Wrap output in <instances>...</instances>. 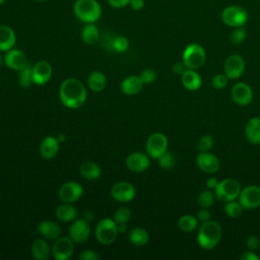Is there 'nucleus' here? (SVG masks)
I'll return each mask as SVG.
<instances>
[{
    "label": "nucleus",
    "mask_w": 260,
    "mask_h": 260,
    "mask_svg": "<svg viewBox=\"0 0 260 260\" xmlns=\"http://www.w3.org/2000/svg\"><path fill=\"white\" fill-rule=\"evenodd\" d=\"M87 91L84 84L77 78H66L59 88L61 103L69 109H78L86 101Z\"/></svg>",
    "instance_id": "nucleus-1"
},
{
    "label": "nucleus",
    "mask_w": 260,
    "mask_h": 260,
    "mask_svg": "<svg viewBox=\"0 0 260 260\" xmlns=\"http://www.w3.org/2000/svg\"><path fill=\"white\" fill-rule=\"evenodd\" d=\"M222 237V230L218 222L207 220L201 222L197 233V243L203 250H211L215 248Z\"/></svg>",
    "instance_id": "nucleus-2"
},
{
    "label": "nucleus",
    "mask_w": 260,
    "mask_h": 260,
    "mask_svg": "<svg viewBox=\"0 0 260 260\" xmlns=\"http://www.w3.org/2000/svg\"><path fill=\"white\" fill-rule=\"evenodd\" d=\"M73 13L83 23H94L101 18L103 8L98 0H76Z\"/></svg>",
    "instance_id": "nucleus-3"
},
{
    "label": "nucleus",
    "mask_w": 260,
    "mask_h": 260,
    "mask_svg": "<svg viewBox=\"0 0 260 260\" xmlns=\"http://www.w3.org/2000/svg\"><path fill=\"white\" fill-rule=\"evenodd\" d=\"M118 224L110 217H105L101 219L94 229V235L96 240L105 246L113 244L118 237Z\"/></svg>",
    "instance_id": "nucleus-4"
},
{
    "label": "nucleus",
    "mask_w": 260,
    "mask_h": 260,
    "mask_svg": "<svg viewBox=\"0 0 260 260\" xmlns=\"http://www.w3.org/2000/svg\"><path fill=\"white\" fill-rule=\"evenodd\" d=\"M182 61L188 69L197 70L201 68L206 61V53L204 48L196 43L189 44L183 52Z\"/></svg>",
    "instance_id": "nucleus-5"
},
{
    "label": "nucleus",
    "mask_w": 260,
    "mask_h": 260,
    "mask_svg": "<svg viewBox=\"0 0 260 260\" xmlns=\"http://www.w3.org/2000/svg\"><path fill=\"white\" fill-rule=\"evenodd\" d=\"M241 190V184L238 180L226 178L218 182L216 188L214 189V194L216 199L225 203L232 200H236L239 197Z\"/></svg>",
    "instance_id": "nucleus-6"
},
{
    "label": "nucleus",
    "mask_w": 260,
    "mask_h": 260,
    "mask_svg": "<svg viewBox=\"0 0 260 260\" xmlns=\"http://www.w3.org/2000/svg\"><path fill=\"white\" fill-rule=\"evenodd\" d=\"M221 20L231 27L243 26L248 21V12L242 6L230 5L222 10Z\"/></svg>",
    "instance_id": "nucleus-7"
},
{
    "label": "nucleus",
    "mask_w": 260,
    "mask_h": 260,
    "mask_svg": "<svg viewBox=\"0 0 260 260\" xmlns=\"http://www.w3.org/2000/svg\"><path fill=\"white\" fill-rule=\"evenodd\" d=\"M168 138L160 132H154L150 134L145 142L146 153L151 158L157 159L162 153L168 150Z\"/></svg>",
    "instance_id": "nucleus-8"
},
{
    "label": "nucleus",
    "mask_w": 260,
    "mask_h": 260,
    "mask_svg": "<svg viewBox=\"0 0 260 260\" xmlns=\"http://www.w3.org/2000/svg\"><path fill=\"white\" fill-rule=\"evenodd\" d=\"M238 201L244 209H256L260 206V187L257 185H249L241 190Z\"/></svg>",
    "instance_id": "nucleus-9"
},
{
    "label": "nucleus",
    "mask_w": 260,
    "mask_h": 260,
    "mask_svg": "<svg viewBox=\"0 0 260 260\" xmlns=\"http://www.w3.org/2000/svg\"><path fill=\"white\" fill-rule=\"evenodd\" d=\"M90 236V225L85 218H78L72 221L69 228V238L74 244L85 243Z\"/></svg>",
    "instance_id": "nucleus-10"
},
{
    "label": "nucleus",
    "mask_w": 260,
    "mask_h": 260,
    "mask_svg": "<svg viewBox=\"0 0 260 260\" xmlns=\"http://www.w3.org/2000/svg\"><path fill=\"white\" fill-rule=\"evenodd\" d=\"M223 71L229 79L240 78L245 71L244 58L239 54L230 55L224 61Z\"/></svg>",
    "instance_id": "nucleus-11"
},
{
    "label": "nucleus",
    "mask_w": 260,
    "mask_h": 260,
    "mask_svg": "<svg viewBox=\"0 0 260 260\" xmlns=\"http://www.w3.org/2000/svg\"><path fill=\"white\" fill-rule=\"evenodd\" d=\"M83 194V188L82 186L74 181L66 182L64 183L59 191H58V197L62 202L65 203H74L78 201Z\"/></svg>",
    "instance_id": "nucleus-12"
},
{
    "label": "nucleus",
    "mask_w": 260,
    "mask_h": 260,
    "mask_svg": "<svg viewBox=\"0 0 260 260\" xmlns=\"http://www.w3.org/2000/svg\"><path fill=\"white\" fill-rule=\"evenodd\" d=\"M74 251V242L69 237H59L52 247V255L56 260L69 259Z\"/></svg>",
    "instance_id": "nucleus-13"
},
{
    "label": "nucleus",
    "mask_w": 260,
    "mask_h": 260,
    "mask_svg": "<svg viewBox=\"0 0 260 260\" xmlns=\"http://www.w3.org/2000/svg\"><path fill=\"white\" fill-rule=\"evenodd\" d=\"M135 187L129 182L120 181L111 188V195L118 202H129L135 197Z\"/></svg>",
    "instance_id": "nucleus-14"
},
{
    "label": "nucleus",
    "mask_w": 260,
    "mask_h": 260,
    "mask_svg": "<svg viewBox=\"0 0 260 260\" xmlns=\"http://www.w3.org/2000/svg\"><path fill=\"white\" fill-rule=\"evenodd\" d=\"M233 101L241 107H246L251 104L253 100L252 88L245 82H237L233 85L231 90Z\"/></svg>",
    "instance_id": "nucleus-15"
},
{
    "label": "nucleus",
    "mask_w": 260,
    "mask_h": 260,
    "mask_svg": "<svg viewBox=\"0 0 260 260\" xmlns=\"http://www.w3.org/2000/svg\"><path fill=\"white\" fill-rule=\"evenodd\" d=\"M125 164L129 171L134 173H141L148 169L150 166V159L147 153L135 151L126 157Z\"/></svg>",
    "instance_id": "nucleus-16"
},
{
    "label": "nucleus",
    "mask_w": 260,
    "mask_h": 260,
    "mask_svg": "<svg viewBox=\"0 0 260 260\" xmlns=\"http://www.w3.org/2000/svg\"><path fill=\"white\" fill-rule=\"evenodd\" d=\"M196 164L198 168L206 174H214L220 167L217 156L209 151H200L196 156Z\"/></svg>",
    "instance_id": "nucleus-17"
},
{
    "label": "nucleus",
    "mask_w": 260,
    "mask_h": 260,
    "mask_svg": "<svg viewBox=\"0 0 260 260\" xmlns=\"http://www.w3.org/2000/svg\"><path fill=\"white\" fill-rule=\"evenodd\" d=\"M4 63L9 69H12L15 71L21 70L28 64L25 54L22 51L14 48L5 52Z\"/></svg>",
    "instance_id": "nucleus-18"
},
{
    "label": "nucleus",
    "mask_w": 260,
    "mask_h": 260,
    "mask_svg": "<svg viewBox=\"0 0 260 260\" xmlns=\"http://www.w3.org/2000/svg\"><path fill=\"white\" fill-rule=\"evenodd\" d=\"M53 69L48 61L42 60L32 66V82L37 85L46 84L52 77Z\"/></svg>",
    "instance_id": "nucleus-19"
},
{
    "label": "nucleus",
    "mask_w": 260,
    "mask_h": 260,
    "mask_svg": "<svg viewBox=\"0 0 260 260\" xmlns=\"http://www.w3.org/2000/svg\"><path fill=\"white\" fill-rule=\"evenodd\" d=\"M59 140L55 136H46L40 144V153L45 159L54 158L59 151Z\"/></svg>",
    "instance_id": "nucleus-20"
},
{
    "label": "nucleus",
    "mask_w": 260,
    "mask_h": 260,
    "mask_svg": "<svg viewBox=\"0 0 260 260\" xmlns=\"http://www.w3.org/2000/svg\"><path fill=\"white\" fill-rule=\"evenodd\" d=\"M144 83L139 75H129L121 82V91L126 95H134L141 91Z\"/></svg>",
    "instance_id": "nucleus-21"
},
{
    "label": "nucleus",
    "mask_w": 260,
    "mask_h": 260,
    "mask_svg": "<svg viewBox=\"0 0 260 260\" xmlns=\"http://www.w3.org/2000/svg\"><path fill=\"white\" fill-rule=\"evenodd\" d=\"M39 234L46 240L55 241L59 237H61V228L58 223L52 220H43L38 225Z\"/></svg>",
    "instance_id": "nucleus-22"
},
{
    "label": "nucleus",
    "mask_w": 260,
    "mask_h": 260,
    "mask_svg": "<svg viewBox=\"0 0 260 260\" xmlns=\"http://www.w3.org/2000/svg\"><path fill=\"white\" fill-rule=\"evenodd\" d=\"M16 35L14 29L7 24H0V52H7L14 48Z\"/></svg>",
    "instance_id": "nucleus-23"
},
{
    "label": "nucleus",
    "mask_w": 260,
    "mask_h": 260,
    "mask_svg": "<svg viewBox=\"0 0 260 260\" xmlns=\"http://www.w3.org/2000/svg\"><path fill=\"white\" fill-rule=\"evenodd\" d=\"M245 136L254 145L260 144V118L253 117L248 120L245 126Z\"/></svg>",
    "instance_id": "nucleus-24"
},
{
    "label": "nucleus",
    "mask_w": 260,
    "mask_h": 260,
    "mask_svg": "<svg viewBox=\"0 0 260 260\" xmlns=\"http://www.w3.org/2000/svg\"><path fill=\"white\" fill-rule=\"evenodd\" d=\"M30 253L36 260H47L52 254V249L45 239H37L31 244Z\"/></svg>",
    "instance_id": "nucleus-25"
},
{
    "label": "nucleus",
    "mask_w": 260,
    "mask_h": 260,
    "mask_svg": "<svg viewBox=\"0 0 260 260\" xmlns=\"http://www.w3.org/2000/svg\"><path fill=\"white\" fill-rule=\"evenodd\" d=\"M181 80L184 87L191 91L199 89L202 83L201 76L196 72V70L188 69V68L181 75Z\"/></svg>",
    "instance_id": "nucleus-26"
},
{
    "label": "nucleus",
    "mask_w": 260,
    "mask_h": 260,
    "mask_svg": "<svg viewBox=\"0 0 260 260\" xmlns=\"http://www.w3.org/2000/svg\"><path fill=\"white\" fill-rule=\"evenodd\" d=\"M55 214L59 220H61L63 222H70V221H73L74 219H76L78 211L72 205V203L63 202V204H60L56 207Z\"/></svg>",
    "instance_id": "nucleus-27"
},
{
    "label": "nucleus",
    "mask_w": 260,
    "mask_h": 260,
    "mask_svg": "<svg viewBox=\"0 0 260 260\" xmlns=\"http://www.w3.org/2000/svg\"><path fill=\"white\" fill-rule=\"evenodd\" d=\"M79 173L82 178H84L88 181H92V180H96L101 177L102 169L96 162L88 160V161H84L81 164V166L79 168Z\"/></svg>",
    "instance_id": "nucleus-28"
},
{
    "label": "nucleus",
    "mask_w": 260,
    "mask_h": 260,
    "mask_svg": "<svg viewBox=\"0 0 260 260\" xmlns=\"http://www.w3.org/2000/svg\"><path fill=\"white\" fill-rule=\"evenodd\" d=\"M107 84V78L102 71H92L87 77V85L89 89L94 92H101L105 89Z\"/></svg>",
    "instance_id": "nucleus-29"
},
{
    "label": "nucleus",
    "mask_w": 260,
    "mask_h": 260,
    "mask_svg": "<svg viewBox=\"0 0 260 260\" xmlns=\"http://www.w3.org/2000/svg\"><path fill=\"white\" fill-rule=\"evenodd\" d=\"M81 40L86 45H94L100 40V30L94 23H85L81 29Z\"/></svg>",
    "instance_id": "nucleus-30"
},
{
    "label": "nucleus",
    "mask_w": 260,
    "mask_h": 260,
    "mask_svg": "<svg viewBox=\"0 0 260 260\" xmlns=\"http://www.w3.org/2000/svg\"><path fill=\"white\" fill-rule=\"evenodd\" d=\"M128 238H129L130 243L137 247L145 246L149 241V235H148L147 231L140 226L133 228L130 231Z\"/></svg>",
    "instance_id": "nucleus-31"
},
{
    "label": "nucleus",
    "mask_w": 260,
    "mask_h": 260,
    "mask_svg": "<svg viewBox=\"0 0 260 260\" xmlns=\"http://www.w3.org/2000/svg\"><path fill=\"white\" fill-rule=\"evenodd\" d=\"M198 226V219L192 214H184L178 219V228L185 233H191Z\"/></svg>",
    "instance_id": "nucleus-32"
},
{
    "label": "nucleus",
    "mask_w": 260,
    "mask_h": 260,
    "mask_svg": "<svg viewBox=\"0 0 260 260\" xmlns=\"http://www.w3.org/2000/svg\"><path fill=\"white\" fill-rule=\"evenodd\" d=\"M215 198V194L212 192V190H204L199 193L197 197V203L202 208H209L214 204Z\"/></svg>",
    "instance_id": "nucleus-33"
},
{
    "label": "nucleus",
    "mask_w": 260,
    "mask_h": 260,
    "mask_svg": "<svg viewBox=\"0 0 260 260\" xmlns=\"http://www.w3.org/2000/svg\"><path fill=\"white\" fill-rule=\"evenodd\" d=\"M18 83L23 88L29 87L34 83L32 82V67L29 64H27L24 68L19 70Z\"/></svg>",
    "instance_id": "nucleus-34"
},
{
    "label": "nucleus",
    "mask_w": 260,
    "mask_h": 260,
    "mask_svg": "<svg viewBox=\"0 0 260 260\" xmlns=\"http://www.w3.org/2000/svg\"><path fill=\"white\" fill-rule=\"evenodd\" d=\"M223 209H224V213L232 218L239 217L244 211V207L241 205L239 201H236V200L225 202Z\"/></svg>",
    "instance_id": "nucleus-35"
},
{
    "label": "nucleus",
    "mask_w": 260,
    "mask_h": 260,
    "mask_svg": "<svg viewBox=\"0 0 260 260\" xmlns=\"http://www.w3.org/2000/svg\"><path fill=\"white\" fill-rule=\"evenodd\" d=\"M111 49L117 53H124L129 48V41L124 36H116L111 40Z\"/></svg>",
    "instance_id": "nucleus-36"
},
{
    "label": "nucleus",
    "mask_w": 260,
    "mask_h": 260,
    "mask_svg": "<svg viewBox=\"0 0 260 260\" xmlns=\"http://www.w3.org/2000/svg\"><path fill=\"white\" fill-rule=\"evenodd\" d=\"M158 165L160 168L165 169V170H170L172 168H174V166L177 162V157L176 155L171 152V151H166L165 153H162L158 158Z\"/></svg>",
    "instance_id": "nucleus-37"
},
{
    "label": "nucleus",
    "mask_w": 260,
    "mask_h": 260,
    "mask_svg": "<svg viewBox=\"0 0 260 260\" xmlns=\"http://www.w3.org/2000/svg\"><path fill=\"white\" fill-rule=\"evenodd\" d=\"M131 218V210L126 206L119 207L113 216V219L117 223H127Z\"/></svg>",
    "instance_id": "nucleus-38"
},
{
    "label": "nucleus",
    "mask_w": 260,
    "mask_h": 260,
    "mask_svg": "<svg viewBox=\"0 0 260 260\" xmlns=\"http://www.w3.org/2000/svg\"><path fill=\"white\" fill-rule=\"evenodd\" d=\"M246 39V30L243 28V26H238L234 27L231 36H230V41L233 45H240L242 44Z\"/></svg>",
    "instance_id": "nucleus-39"
},
{
    "label": "nucleus",
    "mask_w": 260,
    "mask_h": 260,
    "mask_svg": "<svg viewBox=\"0 0 260 260\" xmlns=\"http://www.w3.org/2000/svg\"><path fill=\"white\" fill-rule=\"evenodd\" d=\"M199 151H209L213 146V138L212 136L206 134L199 138L197 143Z\"/></svg>",
    "instance_id": "nucleus-40"
},
{
    "label": "nucleus",
    "mask_w": 260,
    "mask_h": 260,
    "mask_svg": "<svg viewBox=\"0 0 260 260\" xmlns=\"http://www.w3.org/2000/svg\"><path fill=\"white\" fill-rule=\"evenodd\" d=\"M229 77L224 73H218L213 76L211 84L215 89H222L228 85Z\"/></svg>",
    "instance_id": "nucleus-41"
},
{
    "label": "nucleus",
    "mask_w": 260,
    "mask_h": 260,
    "mask_svg": "<svg viewBox=\"0 0 260 260\" xmlns=\"http://www.w3.org/2000/svg\"><path fill=\"white\" fill-rule=\"evenodd\" d=\"M139 76L144 84H150L156 79V72L151 68H145L140 72Z\"/></svg>",
    "instance_id": "nucleus-42"
},
{
    "label": "nucleus",
    "mask_w": 260,
    "mask_h": 260,
    "mask_svg": "<svg viewBox=\"0 0 260 260\" xmlns=\"http://www.w3.org/2000/svg\"><path fill=\"white\" fill-rule=\"evenodd\" d=\"M78 259H80V260H99L100 255L94 250L86 249L79 253Z\"/></svg>",
    "instance_id": "nucleus-43"
},
{
    "label": "nucleus",
    "mask_w": 260,
    "mask_h": 260,
    "mask_svg": "<svg viewBox=\"0 0 260 260\" xmlns=\"http://www.w3.org/2000/svg\"><path fill=\"white\" fill-rule=\"evenodd\" d=\"M246 247L251 251H256L260 247V239L257 236H249L246 240Z\"/></svg>",
    "instance_id": "nucleus-44"
},
{
    "label": "nucleus",
    "mask_w": 260,
    "mask_h": 260,
    "mask_svg": "<svg viewBox=\"0 0 260 260\" xmlns=\"http://www.w3.org/2000/svg\"><path fill=\"white\" fill-rule=\"evenodd\" d=\"M196 217H197L198 221L205 222V221H207V220H209L211 218V213L208 210V208H202L201 207V209L198 211Z\"/></svg>",
    "instance_id": "nucleus-45"
},
{
    "label": "nucleus",
    "mask_w": 260,
    "mask_h": 260,
    "mask_svg": "<svg viewBox=\"0 0 260 260\" xmlns=\"http://www.w3.org/2000/svg\"><path fill=\"white\" fill-rule=\"evenodd\" d=\"M131 0H107V3L113 7V8H124L126 6H129Z\"/></svg>",
    "instance_id": "nucleus-46"
},
{
    "label": "nucleus",
    "mask_w": 260,
    "mask_h": 260,
    "mask_svg": "<svg viewBox=\"0 0 260 260\" xmlns=\"http://www.w3.org/2000/svg\"><path fill=\"white\" fill-rule=\"evenodd\" d=\"M186 69H187V67L185 66V64L183 63V61H182V62H177V63H175V64L173 65V67H172V70H173L174 74H176V75H182Z\"/></svg>",
    "instance_id": "nucleus-47"
},
{
    "label": "nucleus",
    "mask_w": 260,
    "mask_h": 260,
    "mask_svg": "<svg viewBox=\"0 0 260 260\" xmlns=\"http://www.w3.org/2000/svg\"><path fill=\"white\" fill-rule=\"evenodd\" d=\"M145 5L144 0H131L129 3V6L131 7V9L135 10V11H139L141 10Z\"/></svg>",
    "instance_id": "nucleus-48"
},
{
    "label": "nucleus",
    "mask_w": 260,
    "mask_h": 260,
    "mask_svg": "<svg viewBox=\"0 0 260 260\" xmlns=\"http://www.w3.org/2000/svg\"><path fill=\"white\" fill-rule=\"evenodd\" d=\"M259 257L254 253V251H246L241 255V260H258Z\"/></svg>",
    "instance_id": "nucleus-49"
},
{
    "label": "nucleus",
    "mask_w": 260,
    "mask_h": 260,
    "mask_svg": "<svg viewBox=\"0 0 260 260\" xmlns=\"http://www.w3.org/2000/svg\"><path fill=\"white\" fill-rule=\"evenodd\" d=\"M217 184H218V181H217V179L214 178V177H210V178H208V179L206 180V187H207L208 189H210V190H213V191H214V189L216 188Z\"/></svg>",
    "instance_id": "nucleus-50"
},
{
    "label": "nucleus",
    "mask_w": 260,
    "mask_h": 260,
    "mask_svg": "<svg viewBox=\"0 0 260 260\" xmlns=\"http://www.w3.org/2000/svg\"><path fill=\"white\" fill-rule=\"evenodd\" d=\"M119 233H124L127 231V223H117Z\"/></svg>",
    "instance_id": "nucleus-51"
},
{
    "label": "nucleus",
    "mask_w": 260,
    "mask_h": 260,
    "mask_svg": "<svg viewBox=\"0 0 260 260\" xmlns=\"http://www.w3.org/2000/svg\"><path fill=\"white\" fill-rule=\"evenodd\" d=\"M57 139L59 140V142H62V141L65 140V136H64V135H59V136L57 137Z\"/></svg>",
    "instance_id": "nucleus-52"
},
{
    "label": "nucleus",
    "mask_w": 260,
    "mask_h": 260,
    "mask_svg": "<svg viewBox=\"0 0 260 260\" xmlns=\"http://www.w3.org/2000/svg\"><path fill=\"white\" fill-rule=\"evenodd\" d=\"M3 63H4V57H3V56L1 55V53H0V68L2 67Z\"/></svg>",
    "instance_id": "nucleus-53"
},
{
    "label": "nucleus",
    "mask_w": 260,
    "mask_h": 260,
    "mask_svg": "<svg viewBox=\"0 0 260 260\" xmlns=\"http://www.w3.org/2000/svg\"><path fill=\"white\" fill-rule=\"evenodd\" d=\"M6 0H0V6H2L4 3H5Z\"/></svg>",
    "instance_id": "nucleus-54"
},
{
    "label": "nucleus",
    "mask_w": 260,
    "mask_h": 260,
    "mask_svg": "<svg viewBox=\"0 0 260 260\" xmlns=\"http://www.w3.org/2000/svg\"><path fill=\"white\" fill-rule=\"evenodd\" d=\"M36 1H39V2H46V1H48V0H36Z\"/></svg>",
    "instance_id": "nucleus-55"
},
{
    "label": "nucleus",
    "mask_w": 260,
    "mask_h": 260,
    "mask_svg": "<svg viewBox=\"0 0 260 260\" xmlns=\"http://www.w3.org/2000/svg\"><path fill=\"white\" fill-rule=\"evenodd\" d=\"M0 81H1V80H0Z\"/></svg>",
    "instance_id": "nucleus-56"
}]
</instances>
